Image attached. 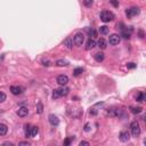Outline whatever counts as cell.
<instances>
[{
  "instance_id": "1",
  "label": "cell",
  "mask_w": 146,
  "mask_h": 146,
  "mask_svg": "<svg viewBox=\"0 0 146 146\" xmlns=\"http://www.w3.org/2000/svg\"><path fill=\"white\" fill-rule=\"evenodd\" d=\"M130 130H131V134H133L134 137H138L140 135V126L137 121H133L130 123Z\"/></svg>"
},
{
  "instance_id": "2",
  "label": "cell",
  "mask_w": 146,
  "mask_h": 146,
  "mask_svg": "<svg viewBox=\"0 0 146 146\" xmlns=\"http://www.w3.org/2000/svg\"><path fill=\"white\" fill-rule=\"evenodd\" d=\"M114 18V14L110 10H104V12L100 13V20L103 21L104 23H107V22H111Z\"/></svg>"
},
{
  "instance_id": "3",
  "label": "cell",
  "mask_w": 146,
  "mask_h": 146,
  "mask_svg": "<svg viewBox=\"0 0 146 146\" xmlns=\"http://www.w3.org/2000/svg\"><path fill=\"white\" fill-rule=\"evenodd\" d=\"M83 41H85V37H83L82 33H76L74 38H73V43L78 47H81L83 45Z\"/></svg>"
},
{
  "instance_id": "4",
  "label": "cell",
  "mask_w": 146,
  "mask_h": 146,
  "mask_svg": "<svg viewBox=\"0 0 146 146\" xmlns=\"http://www.w3.org/2000/svg\"><path fill=\"white\" fill-rule=\"evenodd\" d=\"M139 13H140L139 7H131V8H128V9L126 10V15L128 16V18L136 16V15H138Z\"/></svg>"
},
{
  "instance_id": "5",
  "label": "cell",
  "mask_w": 146,
  "mask_h": 146,
  "mask_svg": "<svg viewBox=\"0 0 146 146\" xmlns=\"http://www.w3.org/2000/svg\"><path fill=\"white\" fill-rule=\"evenodd\" d=\"M120 40H121L120 36H118V34H115V33H114V34H111L110 38H109V42H110V45H112V46L119 45Z\"/></svg>"
},
{
  "instance_id": "6",
  "label": "cell",
  "mask_w": 146,
  "mask_h": 146,
  "mask_svg": "<svg viewBox=\"0 0 146 146\" xmlns=\"http://www.w3.org/2000/svg\"><path fill=\"white\" fill-rule=\"evenodd\" d=\"M69 82V76L65 74H61L57 76V83L60 86H66Z\"/></svg>"
},
{
  "instance_id": "7",
  "label": "cell",
  "mask_w": 146,
  "mask_h": 146,
  "mask_svg": "<svg viewBox=\"0 0 146 146\" xmlns=\"http://www.w3.org/2000/svg\"><path fill=\"white\" fill-rule=\"evenodd\" d=\"M119 138L122 143H127V142H129V139H130V134L128 133V131H121Z\"/></svg>"
},
{
  "instance_id": "8",
  "label": "cell",
  "mask_w": 146,
  "mask_h": 146,
  "mask_svg": "<svg viewBox=\"0 0 146 146\" xmlns=\"http://www.w3.org/2000/svg\"><path fill=\"white\" fill-rule=\"evenodd\" d=\"M48 120H49V123L54 127H56L60 124V120H58V118L55 115V114H50V115L48 116Z\"/></svg>"
},
{
  "instance_id": "9",
  "label": "cell",
  "mask_w": 146,
  "mask_h": 146,
  "mask_svg": "<svg viewBox=\"0 0 146 146\" xmlns=\"http://www.w3.org/2000/svg\"><path fill=\"white\" fill-rule=\"evenodd\" d=\"M17 114H18V116L24 118L29 114V110H27V107H25V106H21L18 111H17Z\"/></svg>"
},
{
  "instance_id": "10",
  "label": "cell",
  "mask_w": 146,
  "mask_h": 146,
  "mask_svg": "<svg viewBox=\"0 0 146 146\" xmlns=\"http://www.w3.org/2000/svg\"><path fill=\"white\" fill-rule=\"evenodd\" d=\"M10 91H12L13 95H21L23 93V88L18 86H12L10 87Z\"/></svg>"
},
{
  "instance_id": "11",
  "label": "cell",
  "mask_w": 146,
  "mask_h": 146,
  "mask_svg": "<svg viewBox=\"0 0 146 146\" xmlns=\"http://www.w3.org/2000/svg\"><path fill=\"white\" fill-rule=\"evenodd\" d=\"M63 45L67 48V49H72V48H73V39H72V38H70V37L66 38V39L64 40Z\"/></svg>"
},
{
  "instance_id": "12",
  "label": "cell",
  "mask_w": 146,
  "mask_h": 146,
  "mask_svg": "<svg viewBox=\"0 0 146 146\" xmlns=\"http://www.w3.org/2000/svg\"><path fill=\"white\" fill-rule=\"evenodd\" d=\"M94 47H96V41L94 40V39H91V38H90V39L87 41V45H86V49L87 50H90V49H93Z\"/></svg>"
},
{
  "instance_id": "13",
  "label": "cell",
  "mask_w": 146,
  "mask_h": 146,
  "mask_svg": "<svg viewBox=\"0 0 146 146\" xmlns=\"http://www.w3.org/2000/svg\"><path fill=\"white\" fill-rule=\"evenodd\" d=\"M96 45L100 48V49H105V48L107 47V42H106V40L104 39V38H100V39L98 40V42H97Z\"/></svg>"
},
{
  "instance_id": "14",
  "label": "cell",
  "mask_w": 146,
  "mask_h": 146,
  "mask_svg": "<svg viewBox=\"0 0 146 146\" xmlns=\"http://www.w3.org/2000/svg\"><path fill=\"white\" fill-rule=\"evenodd\" d=\"M8 131V127L5 123H0V136H5Z\"/></svg>"
},
{
  "instance_id": "15",
  "label": "cell",
  "mask_w": 146,
  "mask_h": 146,
  "mask_svg": "<svg viewBox=\"0 0 146 146\" xmlns=\"http://www.w3.org/2000/svg\"><path fill=\"white\" fill-rule=\"evenodd\" d=\"M56 65H57V66H61V67L67 66V65H69V62H67L66 60H57V61H56Z\"/></svg>"
},
{
  "instance_id": "16",
  "label": "cell",
  "mask_w": 146,
  "mask_h": 146,
  "mask_svg": "<svg viewBox=\"0 0 146 146\" xmlns=\"http://www.w3.org/2000/svg\"><path fill=\"white\" fill-rule=\"evenodd\" d=\"M136 100H137V102H139V103L144 102V100H145V93L144 91L138 93V95L136 96Z\"/></svg>"
},
{
  "instance_id": "17",
  "label": "cell",
  "mask_w": 146,
  "mask_h": 146,
  "mask_svg": "<svg viewBox=\"0 0 146 146\" xmlns=\"http://www.w3.org/2000/svg\"><path fill=\"white\" fill-rule=\"evenodd\" d=\"M38 131H39V129H38V127H31L30 128V136L31 137H36L37 136V134H38Z\"/></svg>"
},
{
  "instance_id": "18",
  "label": "cell",
  "mask_w": 146,
  "mask_h": 146,
  "mask_svg": "<svg viewBox=\"0 0 146 146\" xmlns=\"http://www.w3.org/2000/svg\"><path fill=\"white\" fill-rule=\"evenodd\" d=\"M58 91H60V95H61V97H62V96H66L67 94H69V91H70V89L66 88V87H63V88H60V89H58Z\"/></svg>"
},
{
  "instance_id": "19",
  "label": "cell",
  "mask_w": 146,
  "mask_h": 146,
  "mask_svg": "<svg viewBox=\"0 0 146 146\" xmlns=\"http://www.w3.org/2000/svg\"><path fill=\"white\" fill-rule=\"evenodd\" d=\"M95 60H96V62H98V63L103 62L104 61V54L103 53H97V54H95Z\"/></svg>"
},
{
  "instance_id": "20",
  "label": "cell",
  "mask_w": 146,
  "mask_h": 146,
  "mask_svg": "<svg viewBox=\"0 0 146 146\" xmlns=\"http://www.w3.org/2000/svg\"><path fill=\"white\" fill-rule=\"evenodd\" d=\"M99 32L100 34H103V36H105V34L109 33V27H107L106 25H103V26H100L99 27Z\"/></svg>"
},
{
  "instance_id": "21",
  "label": "cell",
  "mask_w": 146,
  "mask_h": 146,
  "mask_svg": "<svg viewBox=\"0 0 146 146\" xmlns=\"http://www.w3.org/2000/svg\"><path fill=\"white\" fill-rule=\"evenodd\" d=\"M82 72H83V69L82 67H76V69H74V70H73V75L78 76V75L81 74Z\"/></svg>"
},
{
  "instance_id": "22",
  "label": "cell",
  "mask_w": 146,
  "mask_h": 146,
  "mask_svg": "<svg viewBox=\"0 0 146 146\" xmlns=\"http://www.w3.org/2000/svg\"><path fill=\"white\" fill-rule=\"evenodd\" d=\"M42 111H43L42 104H41V102H38L37 103V113L38 114H41V113H42Z\"/></svg>"
},
{
  "instance_id": "23",
  "label": "cell",
  "mask_w": 146,
  "mask_h": 146,
  "mask_svg": "<svg viewBox=\"0 0 146 146\" xmlns=\"http://www.w3.org/2000/svg\"><path fill=\"white\" fill-rule=\"evenodd\" d=\"M130 111L134 114H139L142 112V107H130Z\"/></svg>"
},
{
  "instance_id": "24",
  "label": "cell",
  "mask_w": 146,
  "mask_h": 146,
  "mask_svg": "<svg viewBox=\"0 0 146 146\" xmlns=\"http://www.w3.org/2000/svg\"><path fill=\"white\" fill-rule=\"evenodd\" d=\"M83 5L86 7H88V8H90V7L94 5V0H83Z\"/></svg>"
},
{
  "instance_id": "25",
  "label": "cell",
  "mask_w": 146,
  "mask_h": 146,
  "mask_svg": "<svg viewBox=\"0 0 146 146\" xmlns=\"http://www.w3.org/2000/svg\"><path fill=\"white\" fill-rule=\"evenodd\" d=\"M61 95H60V91H58V89H55L54 91H53V98L54 99H57V98H60Z\"/></svg>"
},
{
  "instance_id": "26",
  "label": "cell",
  "mask_w": 146,
  "mask_h": 146,
  "mask_svg": "<svg viewBox=\"0 0 146 146\" xmlns=\"http://www.w3.org/2000/svg\"><path fill=\"white\" fill-rule=\"evenodd\" d=\"M87 31H88V34H89V36L90 37H96L97 36V33H96V31L95 30H94V29H88V30H87Z\"/></svg>"
},
{
  "instance_id": "27",
  "label": "cell",
  "mask_w": 146,
  "mask_h": 146,
  "mask_svg": "<svg viewBox=\"0 0 146 146\" xmlns=\"http://www.w3.org/2000/svg\"><path fill=\"white\" fill-rule=\"evenodd\" d=\"M6 100V94L0 91V103H3Z\"/></svg>"
},
{
  "instance_id": "28",
  "label": "cell",
  "mask_w": 146,
  "mask_h": 146,
  "mask_svg": "<svg viewBox=\"0 0 146 146\" xmlns=\"http://www.w3.org/2000/svg\"><path fill=\"white\" fill-rule=\"evenodd\" d=\"M30 126H29V124H26V126H25V136L26 137H31L30 136Z\"/></svg>"
},
{
  "instance_id": "29",
  "label": "cell",
  "mask_w": 146,
  "mask_h": 146,
  "mask_svg": "<svg viewBox=\"0 0 146 146\" xmlns=\"http://www.w3.org/2000/svg\"><path fill=\"white\" fill-rule=\"evenodd\" d=\"M41 63H42V65H45V66H50V61L49 60H42Z\"/></svg>"
},
{
  "instance_id": "30",
  "label": "cell",
  "mask_w": 146,
  "mask_h": 146,
  "mask_svg": "<svg viewBox=\"0 0 146 146\" xmlns=\"http://www.w3.org/2000/svg\"><path fill=\"white\" fill-rule=\"evenodd\" d=\"M136 66H137V65L135 64V63H128L127 64V67L130 69V70H133V69H136Z\"/></svg>"
},
{
  "instance_id": "31",
  "label": "cell",
  "mask_w": 146,
  "mask_h": 146,
  "mask_svg": "<svg viewBox=\"0 0 146 146\" xmlns=\"http://www.w3.org/2000/svg\"><path fill=\"white\" fill-rule=\"evenodd\" d=\"M111 3H112L114 7H118V6H119V1H118V0H111Z\"/></svg>"
},
{
  "instance_id": "32",
  "label": "cell",
  "mask_w": 146,
  "mask_h": 146,
  "mask_svg": "<svg viewBox=\"0 0 146 146\" xmlns=\"http://www.w3.org/2000/svg\"><path fill=\"white\" fill-rule=\"evenodd\" d=\"M89 113L91 114V115H96L97 114V111L95 110V109H90V111H89Z\"/></svg>"
},
{
  "instance_id": "33",
  "label": "cell",
  "mask_w": 146,
  "mask_h": 146,
  "mask_svg": "<svg viewBox=\"0 0 146 146\" xmlns=\"http://www.w3.org/2000/svg\"><path fill=\"white\" fill-rule=\"evenodd\" d=\"M85 131H87V133H88V131H90V124H89V123H86V126H85Z\"/></svg>"
},
{
  "instance_id": "34",
  "label": "cell",
  "mask_w": 146,
  "mask_h": 146,
  "mask_svg": "<svg viewBox=\"0 0 146 146\" xmlns=\"http://www.w3.org/2000/svg\"><path fill=\"white\" fill-rule=\"evenodd\" d=\"M138 33H139V38H142V39H143V38L145 37V34H144V31H143V30H139V31H138Z\"/></svg>"
},
{
  "instance_id": "35",
  "label": "cell",
  "mask_w": 146,
  "mask_h": 146,
  "mask_svg": "<svg viewBox=\"0 0 146 146\" xmlns=\"http://www.w3.org/2000/svg\"><path fill=\"white\" fill-rule=\"evenodd\" d=\"M18 145H27V146H29L30 143H29V142H20Z\"/></svg>"
},
{
  "instance_id": "36",
  "label": "cell",
  "mask_w": 146,
  "mask_h": 146,
  "mask_svg": "<svg viewBox=\"0 0 146 146\" xmlns=\"http://www.w3.org/2000/svg\"><path fill=\"white\" fill-rule=\"evenodd\" d=\"M80 146H82V145H86V146H89V143L88 142H80Z\"/></svg>"
},
{
  "instance_id": "37",
  "label": "cell",
  "mask_w": 146,
  "mask_h": 146,
  "mask_svg": "<svg viewBox=\"0 0 146 146\" xmlns=\"http://www.w3.org/2000/svg\"><path fill=\"white\" fill-rule=\"evenodd\" d=\"M71 144V139H65V142H64V145H70Z\"/></svg>"
},
{
  "instance_id": "38",
  "label": "cell",
  "mask_w": 146,
  "mask_h": 146,
  "mask_svg": "<svg viewBox=\"0 0 146 146\" xmlns=\"http://www.w3.org/2000/svg\"><path fill=\"white\" fill-rule=\"evenodd\" d=\"M2 145H8V146H13L14 144H13V143H9V142H5V143H3Z\"/></svg>"
}]
</instances>
